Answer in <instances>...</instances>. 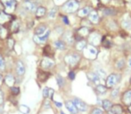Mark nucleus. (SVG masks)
<instances>
[{"label":"nucleus","mask_w":131,"mask_h":114,"mask_svg":"<svg viewBox=\"0 0 131 114\" xmlns=\"http://www.w3.org/2000/svg\"><path fill=\"white\" fill-rule=\"evenodd\" d=\"M25 7H26L29 11H30V12H36V10L38 9L36 4L32 3V2H27V3L25 4Z\"/></svg>","instance_id":"17"},{"label":"nucleus","mask_w":131,"mask_h":114,"mask_svg":"<svg viewBox=\"0 0 131 114\" xmlns=\"http://www.w3.org/2000/svg\"><path fill=\"white\" fill-rule=\"evenodd\" d=\"M122 102L126 105H130L131 104V90H128L124 93L122 96Z\"/></svg>","instance_id":"10"},{"label":"nucleus","mask_w":131,"mask_h":114,"mask_svg":"<svg viewBox=\"0 0 131 114\" xmlns=\"http://www.w3.org/2000/svg\"><path fill=\"white\" fill-rule=\"evenodd\" d=\"M86 41H85V40H81V41L78 42L76 47H77V49H78V50H83V49L86 47Z\"/></svg>","instance_id":"25"},{"label":"nucleus","mask_w":131,"mask_h":114,"mask_svg":"<svg viewBox=\"0 0 131 114\" xmlns=\"http://www.w3.org/2000/svg\"><path fill=\"white\" fill-rule=\"evenodd\" d=\"M13 45H14V40H13L12 38H10V39L8 40V45H9V47H10V48H12Z\"/></svg>","instance_id":"40"},{"label":"nucleus","mask_w":131,"mask_h":114,"mask_svg":"<svg viewBox=\"0 0 131 114\" xmlns=\"http://www.w3.org/2000/svg\"><path fill=\"white\" fill-rule=\"evenodd\" d=\"M64 38H65L67 43L71 44L73 42V37H72V34H71V32H67V34L64 36Z\"/></svg>","instance_id":"27"},{"label":"nucleus","mask_w":131,"mask_h":114,"mask_svg":"<svg viewBox=\"0 0 131 114\" xmlns=\"http://www.w3.org/2000/svg\"><path fill=\"white\" fill-rule=\"evenodd\" d=\"M66 108L69 110V111L71 114H77L78 113V109H77L76 105L74 104V102L71 101H68L66 102Z\"/></svg>","instance_id":"8"},{"label":"nucleus","mask_w":131,"mask_h":114,"mask_svg":"<svg viewBox=\"0 0 131 114\" xmlns=\"http://www.w3.org/2000/svg\"><path fill=\"white\" fill-rule=\"evenodd\" d=\"M118 94H119V90L116 89V90H113V92H112V95L113 97H115V96H117V95H118Z\"/></svg>","instance_id":"43"},{"label":"nucleus","mask_w":131,"mask_h":114,"mask_svg":"<svg viewBox=\"0 0 131 114\" xmlns=\"http://www.w3.org/2000/svg\"><path fill=\"white\" fill-rule=\"evenodd\" d=\"M12 27H13V30L16 31L18 29V28H19V24H18V22H16V21H14V23H13Z\"/></svg>","instance_id":"37"},{"label":"nucleus","mask_w":131,"mask_h":114,"mask_svg":"<svg viewBox=\"0 0 131 114\" xmlns=\"http://www.w3.org/2000/svg\"><path fill=\"white\" fill-rule=\"evenodd\" d=\"M20 111L23 114H28L29 112V108L27 105H21L19 108Z\"/></svg>","instance_id":"28"},{"label":"nucleus","mask_w":131,"mask_h":114,"mask_svg":"<svg viewBox=\"0 0 131 114\" xmlns=\"http://www.w3.org/2000/svg\"><path fill=\"white\" fill-rule=\"evenodd\" d=\"M96 90L98 91L99 94H104L106 92V87L103 85H98L96 87Z\"/></svg>","instance_id":"29"},{"label":"nucleus","mask_w":131,"mask_h":114,"mask_svg":"<svg viewBox=\"0 0 131 114\" xmlns=\"http://www.w3.org/2000/svg\"><path fill=\"white\" fill-rule=\"evenodd\" d=\"M123 66H124V60H121L119 62H117V67L119 69H121Z\"/></svg>","instance_id":"38"},{"label":"nucleus","mask_w":131,"mask_h":114,"mask_svg":"<svg viewBox=\"0 0 131 114\" xmlns=\"http://www.w3.org/2000/svg\"><path fill=\"white\" fill-rule=\"evenodd\" d=\"M16 71L19 75H23L25 73V67L21 61H19L16 64Z\"/></svg>","instance_id":"13"},{"label":"nucleus","mask_w":131,"mask_h":114,"mask_svg":"<svg viewBox=\"0 0 131 114\" xmlns=\"http://www.w3.org/2000/svg\"><path fill=\"white\" fill-rule=\"evenodd\" d=\"M101 41V36L98 33H92L89 36V42L90 44L94 45H96L100 43Z\"/></svg>","instance_id":"7"},{"label":"nucleus","mask_w":131,"mask_h":114,"mask_svg":"<svg viewBox=\"0 0 131 114\" xmlns=\"http://www.w3.org/2000/svg\"><path fill=\"white\" fill-rule=\"evenodd\" d=\"M69 78H71V79H74L75 78V73L73 72V71H71V72L69 73Z\"/></svg>","instance_id":"39"},{"label":"nucleus","mask_w":131,"mask_h":114,"mask_svg":"<svg viewBox=\"0 0 131 114\" xmlns=\"http://www.w3.org/2000/svg\"><path fill=\"white\" fill-rule=\"evenodd\" d=\"M86 52L89 54H91V55H93V57H95L97 54L96 48L95 47H93V45H88V48H86Z\"/></svg>","instance_id":"19"},{"label":"nucleus","mask_w":131,"mask_h":114,"mask_svg":"<svg viewBox=\"0 0 131 114\" xmlns=\"http://www.w3.org/2000/svg\"><path fill=\"white\" fill-rule=\"evenodd\" d=\"M91 114H103V111L99 108H95V109L93 110Z\"/></svg>","instance_id":"36"},{"label":"nucleus","mask_w":131,"mask_h":114,"mask_svg":"<svg viewBox=\"0 0 131 114\" xmlns=\"http://www.w3.org/2000/svg\"><path fill=\"white\" fill-rule=\"evenodd\" d=\"M101 1L103 2V3H104V4H106V3H108L109 1H110V0H101Z\"/></svg>","instance_id":"47"},{"label":"nucleus","mask_w":131,"mask_h":114,"mask_svg":"<svg viewBox=\"0 0 131 114\" xmlns=\"http://www.w3.org/2000/svg\"><path fill=\"white\" fill-rule=\"evenodd\" d=\"M14 81H15V79H14V76H13V75L8 74L6 77H5V82H6V84L9 86H12L13 85H14Z\"/></svg>","instance_id":"20"},{"label":"nucleus","mask_w":131,"mask_h":114,"mask_svg":"<svg viewBox=\"0 0 131 114\" xmlns=\"http://www.w3.org/2000/svg\"><path fill=\"white\" fill-rule=\"evenodd\" d=\"M103 107H104V109L105 110V111H110L111 108L112 107V104L111 101L109 100H104L103 101Z\"/></svg>","instance_id":"23"},{"label":"nucleus","mask_w":131,"mask_h":114,"mask_svg":"<svg viewBox=\"0 0 131 114\" xmlns=\"http://www.w3.org/2000/svg\"><path fill=\"white\" fill-rule=\"evenodd\" d=\"M122 111V107L119 104H116V105H112L110 111H108V114H121Z\"/></svg>","instance_id":"11"},{"label":"nucleus","mask_w":131,"mask_h":114,"mask_svg":"<svg viewBox=\"0 0 131 114\" xmlns=\"http://www.w3.org/2000/svg\"><path fill=\"white\" fill-rule=\"evenodd\" d=\"M11 90H12V93L14 94V95H18V94L20 93L19 87H15V86H14V87L11 88Z\"/></svg>","instance_id":"35"},{"label":"nucleus","mask_w":131,"mask_h":114,"mask_svg":"<svg viewBox=\"0 0 131 114\" xmlns=\"http://www.w3.org/2000/svg\"><path fill=\"white\" fill-rule=\"evenodd\" d=\"M130 83H131V78H130Z\"/></svg>","instance_id":"51"},{"label":"nucleus","mask_w":131,"mask_h":114,"mask_svg":"<svg viewBox=\"0 0 131 114\" xmlns=\"http://www.w3.org/2000/svg\"><path fill=\"white\" fill-rule=\"evenodd\" d=\"M56 7H54V8H53L52 10L50 11V13H49V17L50 18H53L55 16V14H56Z\"/></svg>","instance_id":"34"},{"label":"nucleus","mask_w":131,"mask_h":114,"mask_svg":"<svg viewBox=\"0 0 131 114\" xmlns=\"http://www.w3.org/2000/svg\"><path fill=\"white\" fill-rule=\"evenodd\" d=\"M11 18V16L9 14H7L5 12H0V23L4 24V23L7 22L9 21V19Z\"/></svg>","instance_id":"14"},{"label":"nucleus","mask_w":131,"mask_h":114,"mask_svg":"<svg viewBox=\"0 0 131 114\" xmlns=\"http://www.w3.org/2000/svg\"><path fill=\"white\" fill-rule=\"evenodd\" d=\"M42 68L43 69H50V68H52L54 66V62H53V61L50 60V59L48 58H45L43 61H42Z\"/></svg>","instance_id":"9"},{"label":"nucleus","mask_w":131,"mask_h":114,"mask_svg":"<svg viewBox=\"0 0 131 114\" xmlns=\"http://www.w3.org/2000/svg\"><path fill=\"white\" fill-rule=\"evenodd\" d=\"M79 3L76 0H70L63 5V10L67 13H72L78 9Z\"/></svg>","instance_id":"1"},{"label":"nucleus","mask_w":131,"mask_h":114,"mask_svg":"<svg viewBox=\"0 0 131 114\" xmlns=\"http://www.w3.org/2000/svg\"><path fill=\"white\" fill-rule=\"evenodd\" d=\"M46 30H47V27L44 26V25H40V26H38V28L36 29L35 34H36L37 36H41V35H43L44 33H45Z\"/></svg>","instance_id":"18"},{"label":"nucleus","mask_w":131,"mask_h":114,"mask_svg":"<svg viewBox=\"0 0 131 114\" xmlns=\"http://www.w3.org/2000/svg\"><path fill=\"white\" fill-rule=\"evenodd\" d=\"M54 47L57 49H60V50H64L65 49V43L62 40H57L54 42Z\"/></svg>","instance_id":"22"},{"label":"nucleus","mask_w":131,"mask_h":114,"mask_svg":"<svg viewBox=\"0 0 131 114\" xmlns=\"http://www.w3.org/2000/svg\"><path fill=\"white\" fill-rule=\"evenodd\" d=\"M26 1H29V0H26Z\"/></svg>","instance_id":"52"},{"label":"nucleus","mask_w":131,"mask_h":114,"mask_svg":"<svg viewBox=\"0 0 131 114\" xmlns=\"http://www.w3.org/2000/svg\"><path fill=\"white\" fill-rule=\"evenodd\" d=\"M2 3L5 5L6 11H8V12H12L15 8V5H16L15 0H2Z\"/></svg>","instance_id":"5"},{"label":"nucleus","mask_w":131,"mask_h":114,"mask_svg":"<svg viewBox=\"0 0 131 114\" xmlns=\"http://www.w3.org/2000/svg\"><path fill=\"white\" fill-rule=\"evenodd\" d=\"M73 102H74V104L76 105L78 111H80L81 112H85V111H86V110H88V106H86V104H85L83 101H81L80 99L75 98L74 100H73Z\"/></svg>","instance_id":"3"},{"label":"nucleus","mask_w":131,"mask_h":114,"mask_svg":"<svg viewBox=\"0 0 131 114\" xmlns=\"http://www.w3.org/2000/svg\"><path fill=\"white\" fill-rule=\"evenodd\" d=\"M62 20H63V22L65 23V24H69V20H68V17H66V16H62Z\"/></svg>","instance_id":"42"},{"label":"nucleus","mask_w":131,"mask_h":114,"mask_svg":"<svg viewBox=\"0 0 131 114\" xmlns=\"http://www.w3.org/2000/svg\"><path fill=\"white\" fill-rule=\"evenodd\" d=\"M1 8H2V5L0 4V10H1Z\"/></svg>","instance_id":"50"},{"label":"nucleus","mask_w":131,"mask_h":114,"mask_svg":"<svg viewBox=\"0 0 131 114\" xmlns=\"http://www.w3.org/2000/svg\"><path fill=\"white\" fill-rule=\"evenodd\" d=\"M4 102V95H3V93H2V91L0 90V104H2Z\"/></svg>","instance_id":"41"},{"label":"nucleus","mask_w":131,"mask_h":114,"mask_svg":"<svg viewBox=\"0 0 131 114\" xmlns=\"http://www.w3.org/2000/svg\"><path fill=\"white\" fill-rule=\"evenodd\" d=\"M128 111H129V112L131 113V104L129 106H128Z\"/></svg>","instance_id":"48"},{"label":"nucleus","mask_w":131,"mask_h":114,"mask_svg":"<svg viewBox=\"0 0 131 114\" xmlns=\"http://www.w3.org/2000/svg\"><path fill=\"white\" fill-rule=\"evenodd\" d=\"M49 33H50V31L47 30L46 33H44L43 35H41V36H37V35H35L34 36V41L36 42V43L38 44H41V43H44V42L47 41V38L49 37Z\"/></svg>","instance_id":"6"},{"label":"nucleus","mask_w":131,"mask_h":114,"mask_svg":"<svg viewBox=\"0 0 131 114\" xmlns=\"http://www.w3.org/2000/svg\"><path fill=\"white\" fill-rule=\"evenodd\" d=\"M88 78H89L91 81H93V82H95V83H97L98 84L99 83V77L97 76L95 73H94V72H90V73H88Z\"/></svg>","instance_id":"16"},{"label":"nucleus","mask_w":131,"mask_h":114,"mask_svg":"<svg viewBox=\"0 0 131 114\" xmlns=\"http://www.w3.org/2000/svg\"><path fill=\"white\" fill-rule=\"evenodd\" d=\"M43 96L45 98H47L49 96V88L48 87H45L43 89Z\"/></svg>","instance_id":"32"},{"label":"nucleus","mask_w":131,"mask_h":114,"mask_svg":"<svg viewBox=\"0 0 131 114\" xmlns=\"http://www.w3.org/2000/svg\"><path fill=\"white\" fill-rule=\"evenodd\" d=\"M118 81H119V76H118V75H116V74L109 75L106 79L107 87H112Z\"/></svg>","instance_id":"4"},{"label":"nucleus","mask_w":131,"mask_h":114,"mask_svg":"<svg viewBox=\"0 0 131 114\" xmlns=\"http://www.w3.org/2000/svg\"><path fill=\"white\" fill-rule=\"evenodd\" d=\"M95 74L97 75V76L99 77V78H104L105 76H106V73H105V71L104 70H98V71H96V73Z\"/></svg>","instance_id":"30"},{"label":"nucleus","mask_w":131,"mask_h":114,"mask_svg":"<svg viewBox=\"0 0 131 114\" xmlns=\"http://www.w3.org/2000/svg\"><path fill=\"white\" fill-rule=\"evenodd\" d=\"M2 82H3V77L0 74V85H2Z\"/></svg>","instance_id":"46"},{"label":"nucleus","mask_w":131,"mask_h":114,"mask_svg":"<svg viewBox=\"0 0 131 114\" xmlns=\"http://www.w3.org/2000/svg\"><path fill=\"white\" fill-rule=\"evenodd\" d=\"M104 12V14H108V15H112V14H114L115 11L112 10V9H111V8H109V9L107 8V9H105Z\"/></svg>","instance_id":"33"},{"label":"nucleus","mask_w":131,"mask_h":114,"mask_svg":"<svg viewBox=\"0 0 131 114\" xmlns=\"http://www.w3.org/2000/svg\"><path fill=\"white\" fill-rule=\"evenodd\" d=\"M90 12H91V7L89 6H86L85 7V8L81 9L80 11L78 13V15L79 17H85V16L88 15V14H90Z\"/></svg>","instance_id":"15"},{"label":"nucleus","mask_w":131,"mask_h":114,"mask_svg":"<svg viewBox=\"0 0 131 114\" xmlns=\"http://www.w3.org/2000/svg\"><path fill=\"white\" fill-rule=\"evenodd\" d=\"M53 90L51 89V88H49V96L48 97H50V98L52 99L53 98Z\"/></svg>","instance_id":"44"},{"label":"nucleus","mask_w":131,"mask_h":114,"mask_svg":"<svg viewBox=\"0 0 131 114\" xmlns=\"http://www.w3.org/2000/svg\"><path fill=\"white\" fill-rule=\"evenodd\" d=\"M89 21L93 23H97L99 21V16L95 11H91L89 14Z\"/></svg>","instance_id":"12"},{"label":"nucleus","mask_w":131,"mask_h":114,"mask_svg":"<svg viewBox=\"0 0 131 114\" xmlns=\"http://www.w3.org/2000/svg\"><path fill=\"white\" fill-rule=\"evenodd\" d=\"M128 64H129V66H130V67H131V59H130V60H129V62H128Z\"/></svg>","instance_id":"49"},{"label":"nucleus","mask_w":131,"mask_h":114,"mask_svg":"<svg viewBox=\"0 0 131 114\" xmlns=\"http://www.w3.org/2000/svg\"><path fill=\"white\" fill-rule=\"evenodd\" d=\"M88 33H89V31H88V29L86 28V27H82V28H80L79 29V36H88Z\"/></svg>","instance_id":"24"},{"label":"nucleus","mask_w":131,"mask_h":114,"mask_svg":"<svg viewBox=\"0 0 131 114\" xmlns=\"http://www.w3.org/2000/svg\"><path fill=\"white\" fill-rule=\"evenodd\" d=\"M79 59H80V57H79V54H71V55L66 56L65 58H64V61H65L69 65L74 66L77 64V62L79 61Z\"/></svg>","instance_id":"2"},{"label":"nucleus","mask_w":131,"mask_h":114,"mask_svg":"<svg viewBox=\"0 0 131 114\" xmlns=\"http://www.w3.org/2000/svg\"><path fill=\"white\" fill-rule=\"evenodd\" d=\"M56 81L60 87H62V86H64V79L62 76H60V75H57L56 76Z\"/></svg>","instance_id":"26"},{"label":"nucleus","mask_w":131,"mask_h":114,"mask_svg":"<svg viewBox=\"0 0 131 114\" xmlns=\"http://www.w3.org/2000/svg\"><path fill=\"white\" fill-rule=\"evenodd\" d=\"M46 12H47L46 8H44V7H38L35 13H36L37 17H43V16L46 14Z\"/></svg>","instance_id":"21"},{"label":"nucleus","mask_w":131,"mask_h":114,"mask_svg":"<svg viewBox=\"0 0 131 114\" xmlns=\"http://www.w3.org/2000/svg\"><path fill=\"white\" fill-rule=\"evenodd\" d=\"M54 104H55V105L57 106L58 108H61L62 106V102H54Z\"/></svg>","instance_id":"45"},{"label":"nucleus","mask_w":131,"mask_h":114,"mask_svg":"<svg viewBox=\"0 0 131 114\" xmlns=\"http://www.w3.org/2000/svg\"><path fill=\"white\" fill-rule=\"evenodd\" d=\"M5 60L4 58L0 55V70H5Z\"/></svg>","instance_id":"31"}]
</instances>
